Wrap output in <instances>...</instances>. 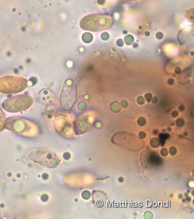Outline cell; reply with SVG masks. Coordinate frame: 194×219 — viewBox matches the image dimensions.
<instances>
[{
  "label": "cell",
  "instance_id": "1",
  "mask_svg": "<svg viewBox=\"0 0 194 219\" xmlns=\"http://www.w3.org/2000/svg\"><path fill=\"white\" fill-rule=\"evenodd\" d=\"M25 160L48 168L57 167L60 163L57 155L52 151L43 148L30 150L25 155Z\"/></svg>",
  "mask_w": 194,
  "mask_h": 219
},
{
  "label": "cell",
  "instance_id": "2",
  "mask_svg": "<svg viewBox=\"0 0 194 219\" xmlns=\"http://www.w3.org/2000/svg\"><path fill=\"white\" fill-rule=\"evenodd\" d=\"M113 24L110 15L91 14L84 17L80 21V27L84 31L98 32L109 29Z\"/></svg>",
  "mask_w": 194,
  "mask_h": 219
},
{
  "label": "cell",
  "instance_id": "3",
  "mask_svg": "<svg viewBox=\"0 0 194 219\" xmlns=\"http://www.w3.org/2000/svg\"><path fill=\"white\" fill-rule=\"evenodd\" d=\"M77 98V85L75 80L67 78L65 80L60 94L59 101L62 109L68 111L71 109Z\"/></svg>",
  "mask_w": 194,
  "mask_h": 219
},
{
  "label": "cell",
  "instance_id": "4",
  "mask_svg": "<svg viewBox=\"0 0 194 219\" xmlns=\"http://www.w3.org/2000/svg\"><path fill=\"white\" fill-rule=\"evenodd\" d=\"M33 103L32 97L22 94L7 98L2 104L4 110L11 113H17L29 109Z\"/></svg>",
  "mask_w": 194,
  "mask_h": 219
},
{
  "label": "cell",
  "instance_id": "5",
  "mask_svg": "<svg viewBox=\"0 0 194 219\" xmlns=\"http://www.w3.org/2000/svg\"><path fill=\"white\" fill-rule=\"evenodd\" d=\"M27 82L25 78L7 76L0 78V92L3 94L18 93L26 89Z\"/></svg>",
  "mask_w": 194,
  "mask_h": 219
},
{
  "label": "cell",
  "instance_id": "6",
  "mask_svg": "<svg viewBox=\"0 0 194 219\" xmlns=\"http://www.w3.org/2000/svg\"><path fill=\"white\" fill-rule=\"evenodd\" d=\"M93 123V118L89 112L79 116L75 122V130L77 135H81L89 130Z\"/></svg>",
  "mask_w": 194,
  "mask_h": 219
},
{
  "label": "cell",
  "instance_id": "7",
  "mask_svg": "<svg viewBox=\"0 0 194 219\" xmlns=\"http://www.w3.org/2000/svg\"><path fill=\"white\" fill-rule=\"evenodd\" d=\"M82 39H83V40L84 41V42L89 43L92 40L93 37H92V35L90 34L89 33H85L83 35Z\"/></svg>",
  "mask_w": 194,
  "mask_h": 219
},
{
  "label": "cell",
  "instance_id": "8",
  "mask_svg": "<svg viewBox=\"0 0 194 219\" xmlns=\"http://www.w3.org/2000/svg\"><path fill=\"white\" fill-rule=\"evenodd\" d=\"M4 119H5V116L4 113L2 112V111L1 110H0V132H1L3 130V126H4Z\"/></svg>",
  "mask_w": 194,
  "mask_h": 219
},
{
  "label": "cell",
  "instance_id": "9",
  "mask_svg": "<svg viewBox=\"0 0 194 219\" xmlns=\"http://www.w3.org/2000/svg\"><path fill=\"white\" fill-rule=\"evenodd\" d=\"M125 42L127 45H130L134 42V38L131 35H127L125 37Z\"/></svg>",
  "mask_w": 194,
  "mask_h": 219
},
{
  "label": "cell",
  "instance_id": "10",
  "mask_svg": "<svg viewBox=\"0 0 194 219\" xmlns=\"http://www.w3.org/2000/svg\"><path fill=\"white\" fill-rule=\"evenodd\" d=\"M109 38V35L107 33L104 32L102 34V39L106 40Z\"/></svg>",
  "mask_w": 194,
  "mask_h": 219
},
{
  "label": "cell",
  "instance_id": "11",
  "mask_svg": "<svg viewBox=\"0 0 194 219\" xmlns=\"http://www.w3.org/2000/svg\"><path fill=\"white\" fill-rule=\"evenodd\" d=\"M117 45L119 46H123V42L121 39H119V40L117 42Z\"/></svg>",
  "mask_w": 194,
  "mask_h": 219
},
{
  "label": "cell",
  "instance_id": "12",
  "mask_svg": "<svg viewBox=\"0 0 194 219\" xmlns=\"http://www.w3.org/2000/svg\"><path fill=\"white\" fill-rule=\"evenodd\" d=\"M125 1H137V0H125Z\"/></svg>",
  "mask_w": 194,
  "mask_h": 219
}]
</instances>
